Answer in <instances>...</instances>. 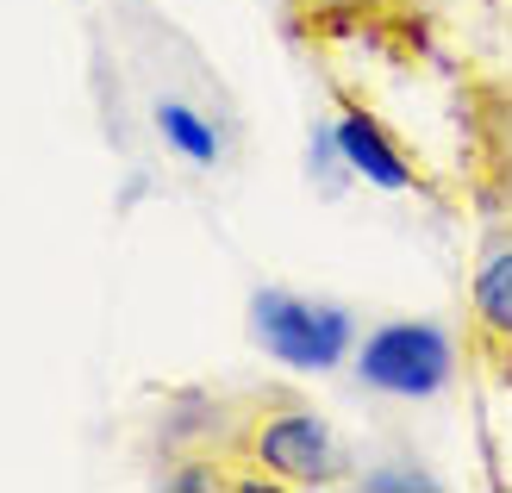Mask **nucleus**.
Returning <instances> with one entry per match:
<instances>
[{"label":"nucleus","instance_id":"nucleus-1","mask_svg":"<svg viewBox=\"0 0 512 493\" xmlns=\"http://www.w3.org/2000/svg\"><path fill=\"white\" fill-rule=\"evenodd\" d=\"M100 82L113 125H125L150 150V163L182 188H219L244 163V113L232 88L157 7L144 0L107 7Z\"/></svg>","mask_w":512,"mask_h":493},{"label":"nucleus","instance_id":"nucleus-2","mask_svg":"<svg viewBox=\"0 0 512 493\" xmlns=\"http://www.w3.org/2000/svg\"><path fill=\"white\" fill-rule=\"evenodd\" d=\"M356 381L381 400H444L456 387V337L438 319H388L356 350Z\"/></svg>","mask_w":512,"mask_h":493},{"label":"nucleus","instance_id":"nucleus-3","mask_svg":"<svg viewBox=\"0 0 512 493\" xmlns=\"http://www.w3.org/2000/svg\"><path fill=\"white\" fill-rule=\"evenodd\" d=\"M250 331L281 369H338L356 344V325L344 306L288 294V288H263L250 300Z\"/></svg>","mask_w":512,"mask_h":493},{"label":"nucleus","instance_id":"nucleus-4","mask_svg":"<svg viewBox=\"0 0 512 493\" xmlns=\"http://www.w3.org/2000/svg\"><path fill=\"white\" fill-rule=\"evenodd\" d=\"M325 132H331V144H338V163L356 181H369V188H381V194H425L431 188L419 157L406 150V138L344 82H331V125Z\"/></svg>","mask_w":512,"mask_h":493},{"label":"nucleus","instance_id":"nucleus-5","mask_svg":"<svg viewBox=\"0 0 512 493\" xmlns=\"http://www.w3.org/2000/svg\"><path fill=\"white\" fill-rule=\"evenodd\" d=\"M281 19H288V32H306V38H331V25H338L344 0H275Z\"/></svg>","mask_w":512,"mask_h":493},{"label":"nucleus","instance_id":"nucleus-6","mask_svg":"<svg viewBox=\"0 0 512 493\" xmlns=\"http://www.w3.org/2000/svg\"><path fill=\"white\" fill-rule=\"evenodd\" d=\"M413 0H344V13L338 25H331V38H350V32H363V25H394Z\"/></svg>","mask_w":512,"mask_h":493}]
</instances>
